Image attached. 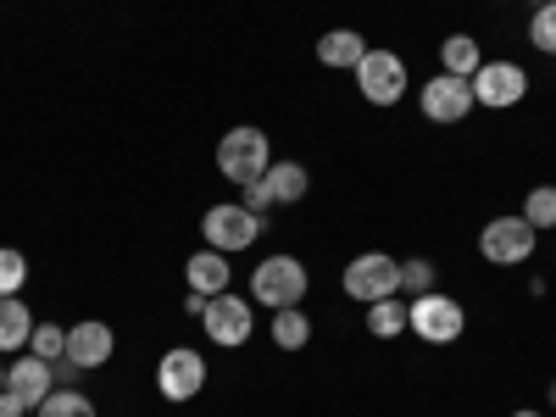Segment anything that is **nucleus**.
<instances>
[{"label":"nucleus","instance_id":"393cba45","mask_svg":"<svg viewBox=\"0 0 556 417\" xmlns=\"http://www.w3.org/2000/svg\"><path fill=\"white\" fill-rule=\"evenodd\" d=\"M23 285H28V256L0 245V295H23Z\"/></svg>","mask_w":556,"mask_h":417},{"label":"nucleus","instance_id":"2eb2a0df","mask_svg":"<svg viewBox=\"0 0 556 417\" xmlns=\"http://www.w3.org/2000/svg\"><path fill=\"white\" fill-rule=\"evenodd\" d=\"M262 190H267V201H273V206H295V201H306L312 178H306V167H301V162H273V167L262 173Z\"/></svg>","mask_w":556,"mask_h":417},{"label":"nucleus","instance_id":"2f4dec72","mask_svg":"<svg viewBox=\"0 0 556 417\" xmlns=\"http://www.w3.org/2000/svg\"><path fill=\"white\" fill-rule=\"evenodd\" d=\"M0 390H7V367H0Z\"/></svg>","mask_w":556,"mask_h":417},{"label":"nucleus","instance_id":"f8f14e48","mask_svg":"<svg viewBox=\"0 0 556 417\" xmlns=\"http://www.w3.org/2000/svg\"><path fill=\"white\" fill-rule=\"evenodd\" d=\"M112 351H117V334L106 329L101 317H84V323H73V329H67V362H73V367H84V374L106 367V362H112Z\"/></svg>","mask_w":556,"mask_h":417},{"label":"nucleus","instance_id":"412c9836","mask_svg":"<svg viewBox=\"0 0 556 417\" xmlns=\"http://www.w3.org/2000/svg\"><path fill=\"white\" fill-rule=\"evenodd\" d=\"M523 223L534 228H556V184H534V190L523 195Z\"/></svg>","mask_w":556,"mask_h":417},{"label":"nucleus","instance_id":"9b49d317","mask_svg":"<svg viewBox=\"0 0 556 417\" xmlns=\"http://www.w3.org/2000/svg\"><path fill=\"white\" fill-rule=\"evenodd\" d=\"M468 84H473V101L490 106V112H506V106H518L529 96V73L518 62H484Z\"/></svg>","mask_w":556,"mask_h":417},{"label":"nucleus","instance_id":"dca6fc26","mask_svg":"<svg viewBox=\"0 0 556 417\" xmlns=\"http://www.w3.org/2000/svg\"><path fill=\"white\" fill-rule=\"evenodd\" d=\"M28 340H34V312H28V301L0 295V356L28 351Z\"/></svg>","mask_w":556,"mask_h":417},{"label":"nucleus","instance_id":"6e6552de","mask_svg":"<svg viewBox=\"0 0 556 417\" xmlns=\"http://www.w3.org/2000/svg\"><path fill=\"white\" fill-rule=\"evenodd\" d=\"M351 73H356V89H362L367 106H401V101H406L412 73H406V62H401L395 51H367Z\"/></svg>","mask_w":556,"mask_h":417},{"label":"nucleus","instance_id":"0eeeda50","mask_svg":"<svg viewBox=\"0 0 556 417\" xmlns=\"http://www.w3.org/2000/svg\"><path fill=\"white\" fill-rule=\"evenodd\" d=\"M534 228L523 223V212H506V217H490L484 228H479V256L490 262V267H523L529 256H534Z\"/></svg>","mask_w":556,"mask_h":417},{"label":"nucleus","instance_id":"423d86ee","mask_svg":"<svg viewBox=\"0 0 556 417\" xmlns=\"http://www.w3.org/2000/svg\"><path fill=\"white\" fill-rule=\"evenodd\" d=\"M201 329H206V340H212V345L240 351V345L256 334V301H245V295H235V290L212 295V301H206V312H201Z\"/></svg>","mask_w":556,"mask_h":417},{"label":"nucleus","instance_id":"a878e982","mask_svg":"<svg viewBox=\"0 0 556 417\" xmlns=\"http://www.w3.org/2000/svg\"><path fill=\"white\" fill-rule=\"evenodd\" d=\"M401 290H406V295H429V290H434V262H429V256L401 262Z\"/></svg>","mask_w":556,"mask_h":417},{"label":"nucleus","instance_id":"ddd939ff","mask_svg":"<svg viewBox=\"0 0 556 417\" xmlns=\"http://www.w3.org/2000/svg\"><path fill=\"white\" fill-rule=\"evenodd\" d=\"M7 390H12V395H17L28 412H39V406H45V395L56 390V367L45 362V356H34V351H23V356H12Z\"/></svg>","mask_w":556,"mask_h":417},{"label":"nucleus","instance_id":"a211bd4d","mask_svg":"<svg viewBox=\"0 0 556 417\" xmlns=\"http://www.w3.org/2000/svg\"><path fill=\"white\" fill-rule=\"evenodd\" d=\"M484 67V51H479V39L473 34H451L445 45H440V73H451V78H473Z\"/></svg>","mask_w":556,"mask_h":417},{"label":"nucleus","instance_id":"4468645a","mask_svg":"<svg viewBox=\"0 0 556 417\" xmlns=\"http://www.w3.org/2000/svg\"><path fill=\"white\" fill-rule=\"evenodd\" d=\"M184 285H190L195 295H223L228 285H235V262H228L223 251L201 245L190 262H184Z\"/></svg>","mask_w":556,"mask_h":417},{"label":"nucleus","instance_id":"c756f323","mask_svg":"<svg viewBox=\"0 0 556 417\" xmlns=\"http://www.w3.org/2000/svg\"><path fill=\"white\" fill-rule=\"evenodd\" d=\"M513 417H545V412H534V406H523V412H513Z\"/></svg>","mask_w":556,"mask_h":417},{"label":"nucleus","instance_id":"5701e85b","mask_svg":"<svg viewBox=\"0 0 556 417\" xmlns=\"http://www.w3.org/2000/svg\"><path fill=\"white\" fill-rule=\"evenodd\" d=\"M34 417H96V406H89L84 390H51Z\"/></svg>","mask_w":556,"mask_h":417},{"label":"nucleus","instance_id":"f257e3e1","mask_svg":"<svg viewBox=\"0 0 556 417\" xmlns=\"http://www.w3.org/2000/svg\"><path fill=\"white\" fill-rule=\"evenodd\" d=\"M306 285H312V273L301 256H262L256 273H251V301L267 306V312H285V306H301L306 301Z\"/></svg>","mask_w":556,"mask_h":417},{"label":"nucleus","instance_id":"20e7f679","mask_svg":"<svg viewBox=\"0 0 556 417\" xmlns=\"http://www.w3.org/2000/svg\"><path fill=\"white\" fill-rule=\"evenodd\" d=\"M406 329L424 345H456L462 334H468V312H462L456 295L429 290V295H412V323H406Z\"/></svg>","mask_w":556,"mask_h":417},{"label":"nucleus","instance_id":"b1692460","mask_svg":"<svg viewBox=\"0 0 556 417\" xmlns=\"http://www.w3.org/2000/svg\"><path fill=\"white\" fill-rule=\"evenodd\" d=\"M28 351L45 356V362H62V356H67V329H62V323H34Z\"/></svg>","mask_w":556,"mask_h":417},{"label":"nucleus","instance_id":"7ed1b4c3","mask_svg":"<svg viewBox=\"0 0 556 417\" xmlns=\"http://www.w3.org/2000/svg\"><path fill=\"white\" fill-rule=\"evenodd\" d=\"M262 228H267V217L245 212L240 201H217V206L201 212V240H206L212 251H223V256L251 251V245L262 240Z\"/></svg>","mask_w":556,"mask_h":417},{"label":"nucleus","instance_id":"f03ea898","mask_svg":"<svg viewBox=\"0 0 556 417\" xmlns=\"http://www.w3.org/2000/svg\"><path fill=\"white\" fill-rule=\"evenodd\" d=\"M267 167H273V146H267V134L256 123H235L217 139V173L228 184H240V190H245V184H256Z\"/></svg>","mask_w":556,"mask_h":417},{"label":"nucleus","instance_id":"39448f33","mask_svg":"<svg viewBox=\"0 0 556 417\" xmlns=\"http://www.w3.org/2000/svg\"><path fill=\"white\" fill-rule=\"evenodd\" d=\"M340 285H345V295H351V301H362V306L390 301V295H401V262H395V256H384V251H362V256H351V262H345Z\"/></svg>","mask_w":556,"mask_h":417},{"label":"nucleus","instance_id":"cd10ccee","mask_svg":"<svg viewBox=\"0 0 556 417\" xmlns=\"http://www.w3.org/2000/svg\"><path fill=\"white\" fill-rule=\"evenodd\" d=\"M0 417H28V406H23L12 390H0Z\"/></svg>","mask_w":556,"mask_h":417},{"label":"nucleus","instance_id":"aec40b11","mask_svg":"<svg viewBox=\"0 0 556 417\" xmlns=\"http://www.w3.org/2000/svg\"><path fill=\"white\" fill-rule=\"evenodd\" d=\"M406 323H412V301H374L367 306V334H379V340H395L406 334Z\"/></svg>","mask_w":556,"mask_h":417},{"label":"nucleus","instance_id":"4be33fe9","mask_svg":"<svg viewBox=\"0 0 556 417\" xmlns=\"http://www.w3.org/2000/svg\"><path fill=\"white\" fill-rule=\"evenodd\" d=\"M529 45L540 56H556V0H540L529 17Z\"/></svg>","mask_w":556,"mask_h":417},{"label":"nucleus","instance_id":"f3484780","mask_svg":"<svg viewBox=\"0 0 556 417\" xmlns=\"http://www.w3.org/2000/svg\"><path fill=\"white\" fill-rule=\"evenodd\" d=\"M362 56H367V39H362L356 28H329V34L317 39V62H323V67H345V73H351Z\"/></svg>","mask_w":556,"mask_h":417},{"label":"nucleus","instance_id":"7c9ffc66","mask_svg":"<svg viewBox=\"0 0 556 417\" xmlns=\"http://www.w3.org/2000/svg\"><path fill=\"white\" fill-rule=\"evenodd\" d=\"M545 401H551V412H556V379H551V395H545Z\"/></svg>","mask_w":556,"mask_h":417},{"label":"nucleus","instance_id":"1a4fd4ad","mask_svg":"<svg viewBox=\"0 0 556 417\" xmlns=\"http://www.w3.org/2000/svg\"><path fill=\"white\" fill-rule=\"evenodd\" d=\"M156 390H162V401H173V406L195 401V395L206 390V356H201L195 345L162 351V362H156Z\"/></svg>","mask_w":556,"mask_h":417},{"label":"nucleus","instance_id":"9d476101","mask_svg":"<svg viewBox=\"0 0 556 417\" xmlns=\"http://www.w3.org/2000/svg\"><path fill=\"white\" fill-rule=\"evenodd\" d=\"M473 106H479V101H473V84H468V78H451V73H434L424 89H417V112H424L429 123H440V128L468 123Z\"/></svg>","mask_w":556,"mask_h":417},{"label":"nucleus","instance_id":"6ab92c4d","mask_svg":"<svg viewBox=\"0 0 556 417\" xmlns=\"http://www.w3.org/2000/svg\"><path fill=\"white\" fill-rule=\"evenodd\" d=\"M273 345L278 351H306L312 345V317L301 312V306H285V312H273Z\"/></svg>","mask_w":556,"mask_h":417},{"label":"nucleus","instance_id":"bb28decb","mask_svg":"<svg viewBox=\"0 0 556 417\" xmlns=\"http://www.w3.org/2000/svg\"><path fill=\"white\" fill-rule=\"evenodd\" d=\"M240 206H245V212H256V217H267V212H273V201H267V190H262V178L240 190Z\"/></svg>","mask_w":556,"mask_h":417},{"label":"nucleus","instance_id":"c85d7f7f","mask_svg":"<svg viewBox=\"0 0 556 417\" xmlns=\"http://www.w3.org/2000/svg\"><path fill=\"white\" fill-rule=\"evenodd\" d=\"M206 301H212V295H195V290H190V295H184V312L201 317V312H206Z\"/></svg>","mask_w":556,"mask_h":417}]
</instances>
